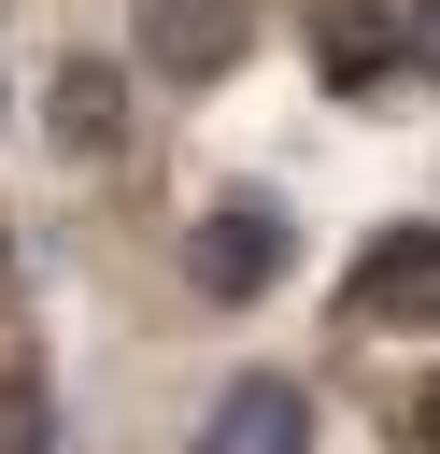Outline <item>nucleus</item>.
<instances>
[{"mask_svg":"<svg viewBox=\"0 0 440 454\" xmlns=\"http://www.w3.org/2000/svg\"><path fill=\"white\" fill-rule=\"evenodd\" d=\"M440 312V227H383L341 270V326H426Z\"/></svg>","mask_w":440,"mask_h":454,"instance_id":"nucleus-2","label":"nucleus"},{"mask_svg":"<svg viewBox=\"0 0 440 454\" xmlns=\"http://www.w3.org/2000/svg\"><path fill=\"white\" fill-rule=\"evenodd\" d=\"M185 454H312V383H284V369L213 383V411H199Z\"/></svg>","mask_w":440,"mask_h":454,"instance_id":"nucleus-3","label":"nucleus"},{"mask_svg":"<svg viewBox=\"0 0 440 454\" xmlns=\"http://www.w3.org/2000/svg\"><path fill=\"white\" fill-rule=\"evenodd\" d=\"M284 255H298V241H284V213H270V199H213V213L185 227V284H199V298H227V312H241V298H270V284H284Z\"/></svg>","mask_w":440,"mask_h":454,"instance_id":"nucleus-1","label":"nucleus"},{"mask_svg":"<svg viewBox=\"0 0 440 454\" xmlns=\"http://www.w3.org/2000/svg\"><path fill=\"white\" fill-rule=\"evenodd\" d=\"M0 454H43V383H0Z\"/></svg>","mask_w":440,"mask_h":454,"instance_id":"nucleus-7","label":"nucleus"},{"mask_svg":"<svg viewBox=\"0 0 440 454\" xmlns=\"http://www.w3.org/2000/svg\"><path fill=\"white\" fill-rule=\"evenodd\" d=\"M397 43H412V71L440 85V0H412V14H397Z\"/></svg>","mask_w":440,"mask_h":454,"instance_id":"nucleus-8","label":"nucleus"},{"mask_svg":"<svg viewBox=\"0 0 440 454\" xmlns=\"http://www.w3.org/2000/svg\"><path fill=\"white\" fill-rule=\"evenodd\" d=\"M312 71H326L341 99H369L383 71H412V43H397V14H355V0H312Z\"/></svg>","mask_w":440,"mask_h":454,"instance_id":"nucleus-5","label":"nucleus"},{"mask_svg":"<svg viewBox=\"0 0 440 454\" xmlns=\"http://www.w3.org/2000/svg\"><path fill=\"white\" fill-rule=\"evenodd\" d=\"M255 43V0H142V71L156 85H213Z\"/></svg>","mask_w":440,"mask_h":454,"instance_id":"nucleus-4","label":"nucleus"},{"mask_svg":"<svg viewBox=\"0 0 440 454\" xmlns=\"http://www.w3.org/2000/svg\"><path fill=\"white\" fill-rule=\"evenodd\" d=\"M114 99H128L114 57H71V71H57V142H71V156H114V128H128Z\"/></svg>","mask_w":440,"mask_h":454,"instance_id":"nucleus-6","label":"nucleus"},{"mask_svg":"<svg viewBox=\"0 0 440 454\" xmlns=\"http://www.w3.org/2000/svg\"><path fill=\"white\" fill-rule=\"evenodd\" d=\"M412 440H426V454H440V369H426V383H412Z\"/></svg>","mask_w":440,"mask_h":454,"instance_id":"nucleus-9","label":"nucleus"}]
</instances>
